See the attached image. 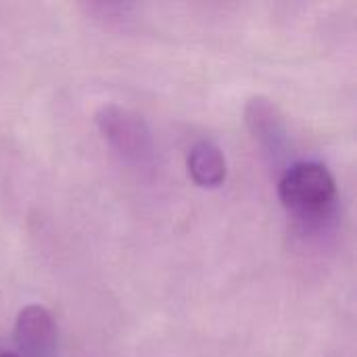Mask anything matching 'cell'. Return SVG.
Returning <instances> with one entry per match:
<instances>
[{
    "mask_svg": "<svg viewBox=\"0 0 357 357\" xmlns=\"http://www.w3.org/2000/svg\"><path fill=\"white\" fill-rule=\"evenodd\" d=\"M278 195L284 207L297 213H322L337 197V184L326 165L301 161L291 165L280 182Z\"/></svg>",
    "mask_w": 357,
    "mask_h": 357,
    "instance_id": "obj_1",
    "label": "cell"
},
{
    "mask_svg": "<svg viewBox=\"0 0 357 357\" xmlns=\"http://www.w3.org/2000/svg\"><path fill=\"white\" fill-rule=\"evenodd\" d=\"M188 174L203 188H218L226 180V157L211 140H199L188 153Z\"/></svg>",
    "mask_w": 357,
    "mask_h": 357,
    "instance_id": "obj_5",
    "label": "cell"
},
{
    "mask_svg": "<svg viewBox=\"0 0 357 357\" xmlns=\"http://www.w3.org/2000/svg\"><path fill=\"white\" fill-rule=\"evenodd\" d=\"M96 123L107 142L128 161L140 163L153 155L151 130L136 113L117 105H102L96 111Z\"/></svg>",
    "mask_w": 357,
    "mask_h": 357,
    "instance_id": "obj_2",
    "label": "cell"
},
{
    "mask_svg": "<svg viewBox=\"0 0 357 357\" xmlns=\"http://www.w3.org/2000/svg\"><path fill=\"white\" fill-rule=\"evenodd\" d=\"M0 357H21V356H15V354H0Z\"/></svg>",
    "mask_w": 357,
    "mask_h": 357,
    "instance_id": "obj_6",
    "label": "cell"
},
{
    "mask_svg": "<svg viewBox=\"0 0 357 357\" xmlns=\"http://www.w3.org/2000/svg\"><path fill=\"white\" fill-rule=\"evenodd\" d=\"M245 119L255 140L268 151H278L287 140V126L276 105L266 96H253L245 107Z\"/></svg>",
    "mask_w": 357,
    "mask_h": 357,
    "instance_id": "obj_4",
    "label": "cell"
},
{
    "mask_svg": "<svg viewBox=\"0 0 357 357\" xmlns=\"http://www.w3.org/2000/svg\"><path fill=\"white\" fill-rule=\"evenodd\" d=\"M15 343L25 357H52L56 351V326L42 305H27L15 322Z\"/></svg>",
    "mask_w": 357,
    "mask_h": 357,
    "instance_id": "obj_3",
    "label": "cell"
}]
</instances>
